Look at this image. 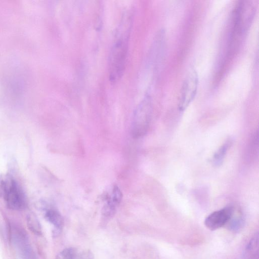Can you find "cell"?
Here are the masks:
<instances>
[{"mask_svg": "<svg viewBox=\"0 0 259 259\" xmlns=\"http://www.w3.org/2000/svg\"><path fill=\"white\" fill-rule=\"evenodd\" d=\"M132 15L126 13L117 28L109 57L110 80L116 82L122 77L125 67Z\"/></svg>", "mask_w": 259, "mask_h": 259, "instance_id": "1", "label": "cell"}, {"mask_svg": "<svg viewBox=\"0 0 259 259\" xmlns=\"http://www.w3.org/2000/svg\"><path fill=\"white\" fill-rule=\"evenodd\" d=\"M198 83L199 78L197 72L194 68H191L181 87L178 105L180 111H184L194 100L197 94Z\"/></svg>", "mask_w": 259, "mask_h": 259, "instance_id": "4", "label": "cell"}, {"mask_svg": "<svg viewBox=\"0 0 259 259\" xmlns=\"http://www.w3.org/2000/svg\"><path fill=\"white\" fill-rule=\"evenodd\" d=\"M122 193L119 188L115 186L113 187L110 198L103 208V214L107 217L113 215L117 206L120 204L122 199Z\"/></svg>", "mask_w": 259, "mask_h": 259, "instance_id": "8", "label": "cell"}, {"mask_svg": "<svg viewBox=\"0 0 259 259\" xmlns=\"http://www.w3.org/2000/svg\"><path fill=\"white\" fill-rule=\"evenodd\" d=\"M152 113V101L151 97L146 95L139 103L134 113L132 123V135L138 139L147 133Z\"/></svg>", "mask_w": 259, "mask_h": 259, "instance_id": "2", "label": "cell"}, {"mask_svg": "<svg viewBox=\"0 0 259 259\" xmlns=\"http://www.w3.org/2000/svg\"><path fill=\"white\" fill-rule=\"evenodd\" d=\"M12 239L17 247L21 259H36L24 232L14 229L12 233Z\"/></svg>", "mask_w": 259, "mask_h": 259, "instance_id": "7", "label": "cell"}, {"mask_svg": "<svg viewBox=\"0 0 259 259\" xmlns=\"http://www.w3.org/2000/svg\"><path fill=\"white\" fill-rule=\"evenodd\" d=\"M243 220L241 218H234L231 221L230 224V229L234 231L239 230L243 226Z\"/></svg>", "mask_w": 259, "mask_h": 259, "instance_id": "13", "label": "cell"}, {"mask_svg": "<svg viewBox=\"0 0 259 259\" xmlns=\"http://www.w3.org/2000/svg\"><path fill=\"white\" fill-rule=\"evenodd\" d=\"M231 206L215 211L208 215L204 221L205 226L210 230H217L229 222L233 214Z\"/></svg>", "mask_w": 259, "mask_h": 259, "instance_id": "6", "label": "cell"}, {"mask_svg": "<svg viewBox=\"0 0 259 259\" xmlns=\"http://www.w3.org/2000/svg\"><path fill=\"white\" fill-rule=\"evenodd\" d=\"M56 259H93L91 252L76 248L69 247L62 250Z\"/></svg>", "mask_w": 259, "mask_h": 259, "instance_id": "9", "label": "cell"}, {"mask_svg": "<svg viewBox=\"0 0 259 259\" xmlns=\"http://www.w3.org/2000/svg\"><path fill=\"white\" fill-rule=\"evenodd\" d=\"M27 224L29 230L36 235L41 234V228L39 221L35 214H29L27 218Z\"/></svg>", "mask_w": 259, "mask_h": 259, "instance_id": "12", "label": "cell"}, {"mask_svg": "<svg viewBox=\"0 0 259 259\" xmlns=\"http://www.w3.org/2000/svg\"><path fill=\"white\" fill-rule=\"evenodd\" d=\"M0 189L7 206L13 210H21L27 205L26 197L17 181L11 176L0 181Z\"/></svg>", "mask_w": 259, "mask_h": 259, "instance_id": "3", "label": "cell"}, {"mask_svg": "<svg viewBox=\"0 0 259 259\" xmlns=\"http://www.w3.org/2000/svg\"><path fill=\"white\" fill-rule=\"evenodd\" d=\"M45 218L57 230H61L63 225V220L61 214L53 208L45 210Z\"/></svg>", "mask_w": 259, "mask_h": 259, "instance_id": "10", "label": "cell"}, {"mask_svg": "<svg viewBox=\"0 0 259 259\" xmlns=\"http://www.w3.org/2000/svg\"><path fill=\"white\" fill-rule=\"evenodd\" d=\"M230 144V142H226L214 153L212 158V163L214 166H218L222 163Z\"/></svg>", "mask_w": 259, "mask_h": 259, "instance_id": "11", "label": "cell"}, {"mask_svg": "<svg viewBox=\"0 0 259 259\" xmlns=\"http://www.w3.org/2000/svg\"><path fill=\"white\" fill-rule=\"evenodd\" d=\"M255 13V6L251 1L239 3L235 10L234 19V29L238 34H243L249 29Z\"/></svg>", "mask_w": 259, "mask_h": 259, "instance_id": "5", "label": "cell"}]
</instances>
